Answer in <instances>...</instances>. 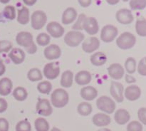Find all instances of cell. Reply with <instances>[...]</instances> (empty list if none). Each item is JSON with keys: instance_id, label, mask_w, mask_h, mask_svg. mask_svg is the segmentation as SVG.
I'll return each mask as SVG.
<instances>
[{"instance_id": "obj_26", "label": "cell", "mask_w": 146, "mask_h": 131, "mask_svg": "<svg viewBox=\"0 0 146 131\" xmlns=\"http://www.w3.org/2000/svg\"><path fill=\"white\" fill-rule=\"evenodd\" d=\"M90 61L94 66H101L106 63L107 56L104 53L98 51V52H96L91 55Z\"/></svg>"}, {"instance_id": "obj_42", "label": "cell", "mask_w": 146, "mask_h": 131, "mask_svg": "<svg viewBox=\"0 0 146 131\" xmlns=\"http://www.w3.org/2000/svg\"><path fill=\"white\" fill-rule=\"evenodd\" d=\"M138 72L140 75L146 76V56L139 61L138 66Z\"/></svg>"}, {"instance_id": "obj_37", "label": "cell", "mask_w": 146, "mask_h": 131, "mask_svg": "<svg viewBox=\"0 0 146 131\" xmlns=\"http://www.w3.org/2000/svg\"><path fill=\"white\" fill-rule=\"evenodd\" d=\"M129 6L132 10H143L146 7V0H131Z\"/></svg>"}, {"instance_id": "obj_6", "label": "cell", "mask_w": 146, "mask_h": 131, "mask_svg": "<svg viewBox=\"0 0 146 131\" xmlns=\"http://www.w3.org/2000/svg\"><path fill=\"white\" fill-rule=\"evenodd\" d=\"M47 21V16L44 11L36 10L34 11L31 17V26L35 30H40L45 26Z\"/></svg>"}, {"instance_id": "obj_33", "label": "cell", "mask_w": 146, "mask_h": 131, "mask_svg": "<svg viewBox=\"0 0 146 131\" xmlns=\"http://www.w3.org/2000/svg\"><path fill=\"white\" fill-rule=\"evenodd\" d=\"M52 89V85L48 81H41L37 85V90L39 93L42 94L48 95Z\"/></svg>"}, {"instance_id": "obj_1", "label": "cell", "mask_w": 146, "mask_h": 131, "mask_svg": "<svg viewBox=\"0 0 146 131\" xmlns=\"http://www.w3.org/2000/svg\"><path fill=\"white\" fill-rule=\"evenodd\" d=\"M16 42L18 45L24 47L27 52L34 54L36 52L37 46L33 40V35L28 31H21L16 36Z\"/></svg>"}, {"instance_id": "obj_38", "label": "cell", "mask_w": 146, "mask_h": 131, "mask_svg": "<svg viewBox=\"0 0 146 131\" xmlns=\"http://www.w3.org/2000/svg\"><path fill=\"white\" fill-rule=\"evenodd\" d=\"M15 130L16 131H31V123L27 120H23L17 122Z\"/></svg>"}, {"instance_id": "obj_54", "label": "cell", "mask_w": 146, "mask_h": 131, "mask_svg": "<svg viewBox=\"0 0 146 131\" xmlns=\"http://www.w3.org/2000/svg\"><path fill=\"white\" fill-rule=\"evenodd\" d=\"M3 64H4V62H3V61H2V60H1V57H0V66H1V65H2Z\"/></svg>"}, {"instance_id": "obj_51", "label": "cell", "mask_w": 146, "mask_h": 131, "mask_svg": "<svg viewBox=\"0 0 146 131\" xmlns=\"http://www.w3.org/2000/svg\"><path fill=\"white\" fill-rule=\"evenodd\" d=\"M9 1H10V0H0V3H1V4H8Z\"/></svg>"}, {"instance_id": "obj_36", "label": "cell", "mask_w": 146, "mask_h": 131, "mask_svg": "<svg viewBox=\"0 0 146 131\" xmlns=\"http://www.w3.org/2000/svg\"><path fill=\"white\" fill-rule=\"evenodd\" d=\"M51 41V37L46 33H40L36 36V43L41 46L48 45Z\"/></svg>"}, {"instance_id": "obj_9", "label": "cell", "mask_w": 146, "mask_h": 131, "mask_svg": "<svg viewBox=\"0 0 146 131\" xmlns=\"http://www.w3.org/2000/svg\"><path fill=\"white\" fill-rule=\"evenodd\" d=\"M44 75L47 79L54 80L60 74V67L58 66V63L57 62H50L46 64L44 66Z\"/></svg>"}, {"instance_id": "obj_7", "label": "cell", "mask_w": 146, "mask_h": 131, "mask_svg": "<svg viewBox=\"0 0 146 131\" xmlns=\"http://www.w3.org/2000/svg\"><path fill=\"white\" fill-rule=\"evenodd\" d=\"M118 34V29L115 26L107 24L101 29V38L104 42L111 43L115 39Z\"/></svg>"}, {"instance_id": "obj_39", "label": "cell", "mask_w": 146, "mask_h": 131, "mask_svg": "<svg viewBox=\"0 0 146 131\" xmlns=\"http://www.w3.org/2000/svg\"><path fill=\"white\" fill-rule=\"evenodd\" d=\"M86 16L84 14H81L78 16V19H77L76 21L75 22V24L72 26V28L74 31H81V30L84 29V23L85 21L86 18Z\"/></svg>"}, {"instance_id": "obj_43", "label": "cell", "mask_w": 146, "mask_h": 131, "mask_svg": "<svg viewBox=\"0 0 146 131\" xmlns=\"http://www.w3.org/2000/svg\"><path fill=\"white\" fill-rule=\"evenodd\" d=\"M138 117L139 120L143 125H146V108H141L138 111Z\"/></svg>"}, {"instance_id": "obj_35", "label": "cell", "mask_w": 146, "mask_h": 131, "mask_svg": "<svg viewBox=\"0 0 146 131\" xmlns=\"http://www.w3.org/2000/svg\"><path fill=\"white\" fill-rule=\"evenodd\" d=\"M125 68L129 74L134 73L136 71V61L135 58L133 57L127 58L125 62Z\"/></svg>"}, {"instance_id": "obj_10", "label": "cell", "mask_w": 146, "mask_h": 131, "mask_svg": "<svg viewBox=\"0 0 146 131\" xmlns=\"http://www.w3.org/2000/svg\"><path fill=\"white\" fill-rule=\"evenodd\" d=\"M115 19L121 24L127 25L133 21L134 17L132 11L128 9H121L117 11L115 14Z\"/></svg>"}, {"instance_id": "obj_2", "label": "cell", "mask_w": 146, "mask_h": 131, "mask_svg": "<svg viewBox=\"0 0 146 131\" xmlns=\"http://www.w3.org/2000/svg\"><path fill=\"white\" fill-rule=\"evenodd\" d=\"M69 101V95L66 90L57 88L54 90L51 95V102L53 106L57 108L65 107Z\"/></svg>"}, {"instance_id": "obj_25", "label": "cell", "mask_w": 146, "mask_h": 131, "mask_svg": "<svg viewBox=\"0 0 146 131\" xmlns=\"http://www.w3.org/2000/svg\"><path fill=\"white\" fill-rule=\"evenodd\" d=\"M74 82V73L70 70L65 71L61 75L60 84L62 87L66 88L72 86Z\"/></svg>"}, {"instance_id": "obj_32", "label": "cell", "mask_w": 146, "mask_h": 131, "mask_svg": "<svg viewBox=\"0 0 146 131\" xmlns=\"http://www.w3.org/2000/svg\"><path fill=\"white\" fill-rule=\"evenodd\" d=\"M27 78H29V81H32V82H36V81H41L43 78V75L41 71L38 68H31L29 71L28 73H27Z\"/></svg>"}, {"instance_id": "obj_31", "label": "cell", "mask_w": 146, "mask_h": 131, "mask_svg": "<svg viewBox=\"0 0 146 131\" xmlns=\"http://www.w3.org/2000/svg\"><path fill=\"white\" fill-rule=\"evenodd\" d=\"M135 31L136 33L142 37H146V19H139L135 23Z\"/></svg>"}, {"instance_id": "obj_18", "label": "cell", "mask_w": 146, "mask_h": 131, "mask_svg": "<svg viewBox=\"0 0 146 131\" xmlns=\"http://www.w3.org/2000/svg\"><path fill=\"white\" fill-rule=\"evenodd\" d=\"M141 95V90L138 85H131L125 90V97L130 101H135L139 99Z\"/></svg>"}, {"instance_id": "obj_4", "label": "cell", "mask_w": 146, "mask_h": 131, "mask_svg": "<svg viewBox=\"0 0 146 131\" xmlns=\"http://www.w3.org/2000/svg\"><path fill=\"white\" fill-rule=\"evenodd\" d=\"M97 108L100 110L107 114H111L115 110V103L110 97L106 95H102L98 98L96 101Z\"/></svg>"}, {"instance_id": "obj_40", "label": "cell", "mask_w": 146, "mask_h": 131, "mask_svg": "<svg viewBox=\"0 0 146 131\" xmlns=\"http://www.w3.org/2000/svg\"><path fill=\"white\" fill-rule=\"evenodd\" d=\"M13 44L8 40H1L0 41V54L8 53L12 49Z\"/></svg>"}, {"instance_id": "obj_23", "label": "cell", "mask_w": 146, "mask_h": 131, "mask_svg": "<svg viewBox=\"0 0 146 131\" xmlns=\"http://www.w3.org/2000/svg\"><path fill=\"white\" fill-rule=\"evenodd\" d=\"M92 80V76L90 72L87 71H81L76 73L75 81L78 85H84L90 83Z\"/></svg>"}, {"instance_id": "obj_34", "label": "cell", "mask_w": 146, "mask_h": 131, "mask_svg": "<svg viewBox=\"0 0 146 131\" xmlns=\"http://www.w3.org/2000/svg\"><path fill=\"white\" fill-rule=\"evenodd\" d=\"M3 16L7 19L14 20L16 19V9L14 6L7 5L3 9Z\"/></svg>"}, {"instance_id": "obj_16", "label": "cell", "mask_w": 146, "mask_h": 131, "mask_svg": "<svg viewBox=\"0 0 146 131\" xmlns=\"http://www.w3.org/2000/svg\"><path fill=\"white\" fill-rule=\"evenodd\" d=\"M108 73L111 78L115 80H119L123 77L125 71H124V68L121 64L115 63L110 65V66L108 68Z\"/></svg>"}, {"instance_id": "obj_44", "label": "cell", "mask_w": 146, "mask_h": 131, "mask_svg": "<svg viewBox=\"0 0 146 131\" xmlns=\"http://www.w3.org/2000/svg\"><path fill=\"white\" fill-rule=\"evenodd\" d=\"M9 123L4 118H0V131H9Z\"/></svg>"}, {"instance_id": "obj_15", "label": "cell", "mask_w": 146, "mask_h": 131, "mask_svg": "<svg viewBox=\"0 0 146 131\" xmlns=\"http://www.w3.org/2000/svg\"><path fill=\"white\" fill-rule=\"evenodd\" d=\"M44 55L46 59L50 61L58 59L61 55V50L56 44H50L44 48Z\"/></svg>"}, {"instance_id": "obj_17", "label": "cell", "mask_w": 146, "mask_h": 131, "mask_svg": "<svg viewBox=\"0 0 146 131\" xmlns=\"http://www.w3.org/2000/svg\"><path fill=\"white\" fill-rule=\"evenodd\" d=\"M9 58L14 64H21L25 60L26 54L22 49L19 48H14L10 51L8 55Z\"/></svg>"}, {"instance_id": "obj_13", "label": "cell", "mask_w": 146, "mask_h": 131, "mask_svg": "<svg viewBox=\"0 0 146 131\" xmlns=\"http://www.w3.org/2000/svg\"><path fill=\"white\" fill-rule=\"evenodd\" d=\"M100 47V41L96 37H90L84 40L82 44V49L84 52L91 54L98 49Z\"/></svg>"}, {"instance_id": "obj_49", "label": "cell", "mask_w": 146, "mask_h": 131, "mask_svg": "<svg viewBox=\"0 0 146 131\" xmlns=\"http://www.w3.org/2000/svg\"><path fill=\"white\" fill-rule=\"evenodd\" d=\"M106 1L109 5H116L119 3L120 0H106Z\"/></svg>"}, {"instance_id": "obj_47", "label": "cell", "mask_w": 146, "mask_h": 131, "mask_svg": "<svg viewBox=\"0 0 146 131\" xmlns=\"http://www.w3.org/2000/svg\"><path fill=\"white\" fill-rule=\"evenodd\" d=\"M125 79L126 83H133L136 82V79L134 77H133L132 75H129V74L125 75Z\"/></svg>"}, {"instance_id": "obj_53", "label": "cell", "mask_w": 146, "mask_h": 131, "mask_svg": "<svg viewBox=\"0 0 146 131\" xmlns=\"http://www.w3.org/2000/svg\"><path fill=\"white\" fill-rule=\"evenodd\" d=\"M50 131H61V130L60 129H58V128H56V127H54V128H53L52 129H51Z\"/></svg>"}, {"instance_id": "obj_20", "label": "cell", "mask_w": 146, "mask_h": 131, "mask_svg": "<svg viewBox=\"0 0 146 131\" xmlns=\"http://www.w3.org/2000/svg\"><path fill=\"white\" fill-rule=\"evenodd\" d=\"M93 123L98 127H105L109 125L111 122V118L106 113L98 112L95 114L92 118Z\"/></svg>"}, {"instance_id": "obj_28", "label": "cell", "mask_w": 146, "mask_h": 131, "mask_svg": "<svg viewBox=\"0 0 146 131\" xmlns=\"http://www.w3.org/2000/svg\"><path fill=\"white\" fill-rule=\"evenodd\" d=\"M92 105L88 102H82L78 104L77 111L82 116H88L92 112Z\"/></svg>"}, {"instance_id": "obj_27", "label": "cell", "mask_w": 146, "mask_h": 131, "mask_svg": "<svg viewBox=\"0 0 146 131\" xmlns=\"http://www.w3.org/2000/svg\"><path fill=\"white\" fill-rule=\"evenodd\" d=\"M17 21L20 24L25 25L29 21V9L26 7H22L17 11Z\"/></svg>"}, {"instance_id": "obj_41", "label": "cell", "mask_w": 146, "mask_h": 131, "mask_svg": "<svg viewBox=\"0 0 146 131\" xmlns=\"http://www.w3.org/2000/svg\"><path fill=\"white\" fill-rule=\"evenodd\" d=\"M143 130L142 123L136 120L131 121L127 125V131H143Z\"/></svg>"}, {"instance_id": "obj_3", "label": "cell", "mask_w": 146, "mask_h": 131, "mask_svg": "<svg viewBox=\"0 0 146 131\" xmlns=\"http://www.w3.org/2000/svg\"><path fill=\"white\" fill-rule=\"evenodd\" d=\"M136 43V37L132 33L125 31L122 33L116 39V45L122 50L133 48Z\"/></svg>"}, {"instance_id": "obj_11", "label": "cell", "mask_w": 146, "mask_h": 131, "mask_svg": "<svg viewBox=\"0 0 146 131\" xmlns=\"http://www.w3.org/2000/svg\"><path fill=\"white\" fill-rule=\"evenodd\" d=\"M123 91L124 87L122 83L116 82V81L111 82L110 93L113 98L118 103H122L123 101Z\"/></svg>"}, {"instance_id": "obj_52", "label": "cell", "mask_w": 146, "mask_h": 131, "mask_svg": "<svg viewBox=\"0 0 146 131\" xmlns=\"http://www.w3.org/2000/svg\"><path fill=\"white\" fill-rule=\"evenodd\" d=\"M98 131H111V130L108 129V128H103L98 130Z\"/></svg>"}, {"instance_id": "obj_8", "label": "cell", "mask_w": 146, "mask_h": 131, "mask_svg": "<svg viewBox=\"0 0 146 131\" xmlns=\"http://www.w3.org/2000/svg\"><path fill=\"white\" fill-rule=\"evenodd\" d=\"M37 113L44 117H48L52 114L53 108L51 103L46 98H39L36 105Z\"/></svg>"}, {"instance_id": "obj_29", "label": "cell", "mask_w": 146, "mask_h": 131, "mask_svg": "<svg viewBox=\"0 0 146 131\" xmlns=\"http://www.w3.org/2000/svg\"><path fill=\"white\" fill-rule=\"evenodd\" d=\"M34 127L36 131H48L49 130V123L44 118H38L34 122Z\"/></svg>"}, {"instance_id": "obj_12", "label": "cell", "mask_w": 146, "mask_h": 131, "mask_svg": "<svg viewBox=\"0 0 146 131\" xmlns=\"http://www.w3.org/2000/svg\"><path fill=\"white\" fill-rule=\"evenodd\" d=\"M46 31L53 38H61L65 32L64 27L56 21H51L46 26Z\"/></svg>"}, {"instance_id": "obj_55", "label": "cell", "mask_w": 146, "mask_h": 131, "mask_svg": "<svg viewBox=\"0 0 146 131\" xmlns=\"http://www.w3.org/2000/svg\"><path fill=\"white\" fill-rule=\"evenodd\" d=\"M123 1H125V2H126V1H129V0H123Z\"/></svg>"}, {"instance_id": "obj_50", "label": "cell", "mask_w": 146, "mask_h": 131, "mask_svg": "<svg viewBox=\"0 0 146 131\" xmlns=\"http://www.w3.org/2000/svg\"><path fill=\"white\" fill-rule=\"evenodd\" d=\"M5 71H6V66L5 65H4V64H3L2 65L0 66V76L4 75Z\"/></svg>"}, {"instance_id": "obj_14", "label": "cell", "mask_w": 146, "mask_h": 131, "mask_svg": "<svg viewBox=\"0 0 146 131\" xmlns=\"http://www.w3.org/2000/svg\"><path fill=\"white\" fill-rule=\"evenodd\" d=\"M84 29L90 35H95L99 31L98 21L94 17H86L84 23Z\"/></svg>"}, {"instance_id": "obj_48", "label": "cell", "mask_w": 146, "mask_h": 131, "mask_svg": "<svg viewBox=\"0 0 146 131\" xmlns=\"http://www.w3.org/2000/svg\"><path fill=\"white\" fill-rule=\"evenodd\" d=\"M24 4L27 6H33L36 3L37 0H22Z\"/></svg>"}, {"instance_id": "obj_19", "label": "cell", "mask_w": 146, "mask_h": 131, "mask_svg": "<svg viewBox=\"0 0 146 131\" xmlns=\"http://www.w3.org/2000/svg\"><path fill=\"white\" fill-rule=\"evenodd\" d=\"M77 16H78L77 11L74 7H68L63 13L62 19H61L62 24L64 25L72 24L76 19Z\"/></svg>"}, {"instance_id": "obj_30", "label": "cell", "mask_w": 146, "mask_h": 131, "mask_svg": "<svg viewBox=\"0 0 146 131\" xmlns=\"http://www.w3.org/2000/svg\"><path fill=\"white\" fill-rule=\"evenodd\" d=\"M13 96L17 101H24L28 97V93L27 90L21 86L17 87L13 91Z\"/></svg>"}, {"instance_id": "obj_5", "label": "cell", "mask_w": 146, "mask_h": 131, "mask_svg": "<svg viewBox=\"0 0 146 131\" xmlns=\"http://www.w3.org/2000/svg\"><path fill=\"white\" fill-rule=\"evenodd\" d=\"M85 36L79 31H70L64 36V42L71 47L78 46L84 41Z\"/></svg>"}, {"instance_id": "obj_46", "label": "cell", "mask_w": 146, "mask_h": 131, "mask_svg": "<svg viewBox=\"0 0 146 131\" xmlns=\"http://www.w3.org/2000/svg\"><path fill=\"white\" fill-rule=\"evenodd\" d=\"M78 2L82 7H88L92 3V0H78Z\"/></svg>"}, {"instance_id": "obj_24", "label": "cell", "mask_w": 146, "mask_h": 131, "mask_svg": "<svg viewBox=\"0 0 146 131\" xmlns=\"http://www.w3.org/2000/svg\"><path fill=\"white\" fill-rule=\"evenodd\" d=\"M13 88L12 81L9 78H2L0 79V95L7 96L9 95Z\"/></svg>"}, {"instance_id": "obj_22", "label": "cell", "mask_w": 146, "mask_h": 131, "mask_svg": "<svg viewBox=\"0 0 146 131\" xmlns=\"http://www.w3.org/2000/svg\"><path fill=\"white\" fill-rule=\"evenodd\" d=\"M80 93L83 99L87 101H92L98 95V91L93 86H86L81 88Z\"/></svg>"}, {"instance_id": "obj_45", "label": "cell", "mask_w": 146, "mask_h": 131, "mask_svg": "<svg viewBox=\"0 0 146 131\" xmlns=\"http://www.w3.org/2000/svg\"><path fill=\"white\" fill-rule=\"evenodd\" d=\"M8 108V103L4 98H0V113L5 112Z\"/></svg>"}, {"instance_id": "obj_21", "label": "cell", "mask_w": 146, "mask_h": 131, "mask_svg": "<svg viewBox=\"0 0 146 131\" xmlns=\"http://www.w3.org/2000/svg\"><path fill=\"white\" fill-rule=\"evenodd\" d=\"M130 119H131V115L129 112L123 108L117 110L114 115V120L118 125H125L127 122H129Z\"/></svg>"}]
</instances>
